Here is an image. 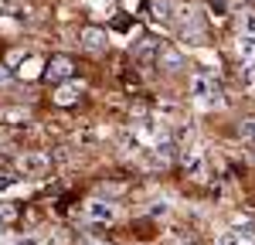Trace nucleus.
Listing matches in <instances>:
<instances>
[{
	"mask_svg": "<svg viewBox=\"0 0 255 245\" xmlns=\"http://www.w3.org/2000/svg\"><path fill=\"white\" fill-rule=\"evenodd\" d=\"M116 218V204L106 201V198H92V201L85 204V222L92 225H109Z\"/></svg>",
	"mask_w": 255,
	"mask_h": 245,
	"instance_id": "f03ea898",
	"label": "nucleus"
},
{
	"mask_svg": "<svg viewBox=\"0 0 255 245\" xmlns=\"http://www.w3.org/2000/svg\"><path fill=\"white\" fill-rule=\"evenodd\" d=\"M72 58H65V55H55V58L44 65V79L48 82H68L72 79Z\"/></svg>",
	"mask_w": 255,
	"mask_h": 245,
	"instance_id": "7ed1b4c3",
	"label": "nucleus"
},
{
	"mask_svg": "<svg viewBox=\"0 0 255 245\" xmlns=\"http://www.w3.org/2000/svg\"><path fill=\"white\" fill-rule=\"evenodd\" d=\"M82 245H113V242H102V239H92L89 235V239H82Z\"/></svg>",
	"mask_w": 255,
	"mask_h": 245,
	"instance_id": "412c9836",
	"label": "nucleus"
},
{
	"mask_svg": "<svg viewBox=\"0 0 255 245\" xmlns=\"http://www.w3.org/2000/svg\"><path fill=\"white\" fill-rule=\"evenodd\" d=\"M215 245H249V242H245V235H242V232H221Z\"/></svg>",
	"mask_w": 255,
	"mask_h": 245,
	"instance_id": "2eb2a0df",
	"label": "nucleus"
},
{
	"mask_svg": "<svg viewBox=\"0 0 255 245\" xmlns=\"http://www.w3.org/2000/svg\"><path fill=\"white\" fill-rule=\"evenodd\" d=\"M0 191H10V181H0Z\"/></svg>",
	"mask_w": 255,
	"mask_h": 245,
	"instance_id": "4be33fe9",
	"label": "nucleus"
},
{
	"mask_svg": "<svg viewBox=\"0 0 255 245\" xmlns=\"http://www.w3.org/2000/svg\"><path fill=\"white\" fill-rule=\"evenodd\" d=\"M10 245H41V242L31 239V235H20V239H10Z\"/></svg>",
	"mask_w": 255,
	"mask_h": 245,
	"instance_id": "aec40b11",
	"label": "nucleus"
},
{
	"mask_svg": "<svg viewBox=\"0 0 255 245\" xmlns=\"http://www.w3.org/2000/svg\"><path fill=\"white\" fill-rule=\"evenodd\" d=\"M106 41H109V38H106L99 27H82V34H79V44L85 48V51H102Z\"/></svg>",
	"mask_w": 255,
	"mask_h": 245,
	"instance_id": "39448f33",
	"label": "nucleus"
},
{
	"mask_svg": "<svg viewBox=\"0 0 255 245\" xmlns=\"http://www.w3.org/2000/svg\"><path fill=\"white\" fill-rule=\"evenodd\" d=\"M238 136H242L245 143H252V146H255V116H249V120L238 122Z\"/></svg>",
	"mask_w": 255,
	"mask_h": 245,
	"instance_id": "ddd939ff",
	"label": "nucleus"
},
{
	"mask_svg": "<svg viewBox=\"0 0 255 245\" xmlns=\"http://www.w3.org/2000/svg\"><path fill=\"white\" fill-rule=\"evenodd\" d=\"M119 143H123L126 153H139V150H143V136H139V133H123Z\"/></svg>",
	"mask_w": 255,
	"mask_h": 245,
	"instance_id": "9b49d317",
	"label": "nucleus"
},
{
	"mask_svg": "<svg viewBox=\"0 0 255 245\" xmlns=\"http://www.w3.org/2000/svg\"><path fill=\"white\" fill-rule=\"evenodd\" d=\"M27 55H31V51H24V48H14V51L7 55V68H17V65L27 58Z\"/></svg>",
	"mask_w": 255,
	"mask_h": 245,
	"instance_id": "f3484780",
	"label": "nucleus"
},
{
	"mask_svg": "<svg viewBox=\"0 0 255 245\" xmlns=\"http://www.w3.org/2000/svg\"><path fill=\"white\" fill-rule=\"evenodd\" d=\"M157 61L167 68V72H177V68L184 65V55H180L177 48H170V44H163V48H160V55H157Z\"/></svg>",
	"mask_w": 255,
	"mask_h": 245,
	"instance_id": "1a4fd4ad",
	"label": "nucleus"
},
{
	"mask_svg": "<svg viewBox=\"0 0 255 245\" xmlns=\"http://www.w3.org/2000/svg\"><path fill=\"white\" fill-rule=\"evenodd\" d=\"M160 48H163V41H157V38H143V41H136V58H139V61H157Z\"/></svg>",
	"mask_w": 255,
	"mask_h": 245,
	"instance_id": "6e6552de",
	"label": "nucleus"
},
{
	"mask_svg": "<svg viewBox=\"0 0 255 245\" xmlns=\"http://www.w3.org/2000/svg\"><path fill=\"white\" fill-rule=\"evenodd\" d=\"M242 82H245L249 89H255V61H245V68H242Z\"/></svg>",
	"mask_w": 255,
	"mask_h": 245,
	"instance_id": "a211bd4d",
	"label": "nucleus"
},
{
	"mask_svg": "<svg viewBox=\"0 0 255 245\" xmlns=\"http://www.w3.org/2000/svg\"><path fill=\"white\" fill-rule=\"evenodd\" d=\"M38 65H41L38 55H27V58H24V61L17 65V72L24 75V79H31V75H38Z\"/></svg>",
	"mask_w": 255,
	"mask_h": 245,
	"instance_id": "4468645a",
	"label": "nucleus"
},
{
	"mask_svg": "<svg viewBox=\"0 0 255 245\" xmlns=\"http://www.w3.org/2000/svg\"><path fill=\"white\" fill-rule=\"evenodd\" d=\"M14 218H17V208L14 204H0V228L14 225Z\"/></svg>",
	"mask_w": 255,
	"mask_h": 245,
	"instance_id": "dca6fc26",
	"label": "nucleus"
},
{
	"mask_svg": "<svg viewBox=\"0 0 255 245\" xmlns=\"http://www.w3.org/2000/svg\"><path fill=\"white\" fill-rule=\"evenodd\" d=\"M153 20L174 24V3H170V0H153Z\"/></svg>",
	"mask_w": 255,
	"mask_h": 245,
	"instance_id": "9d476101",
	"label": "nucleus"
},
{
	"mask_svg": "<svg viewBox=\"0 0 255 245\" xmlns=\"http://www.w3.org/2000/svg\"><path fill=\"white\" fill-rule=\"evenodd\" d=\"M191 99L201 106V109H215V106H221V85H218V79L211 75V72H197L194 79H191Z\"/></svg>",
	"mask_w": 255,
	"mask_h": 245,
	"instance_id": "f257e3e1",
	"label": "nucleus"
},
{
	"mask_svg": "<svg viewBox=\"0 0 255 245\" xmlns=\"http://www.w3.org/2000/svg\"><path fill=\"white\" fill-rule=\"evenodd\" d=\"M235 48H238V55H242L245 61H255V38H249V34H242Z\"/></svg>",
	"mask_w": 255,
	"mask_h": 245,
	"instance_id": "f8f14e48",
	"label": "nucleus"
},
{
	"mask_svg": "<svg viewBox=\"0 0 255 245\" xmlns=\"http://www.w3.org/2000/svg\"><path fill=\"white\" fill-rule=\"evenodd\" d=\"M242 34L255 38V14H242Z\"/></svg>",
	"mask_w": 255,
	"mask_h": 245,
	"instance_id": "6ab92c4d",
	"label": "nucleus"
},
{
	"mask_svg": "<svg viewBox=\"0 0 255 245\" xmlns=\"http://www.w3.org/2000/svg\"><path fill=\"white\" fill-rule=\"evenodd\" d=\"M79 96H82V82H65L58 92H55V102L58 106H75Z\"/></svg>",
	"mask_w": 255,
	"mask_h": 245,
	"instance_id": "0eeeda50",
	"label": "nucleus"
},
{
	"mask_svg": "<svg viewBox=\"0 0 255 245\" xmlns=\"http://www.w3.org/2000/svg\"><path fill=\"white\" fill-rule=\"evenodd\" d=\"M48 163L51 160H48L44 153H24V157L17 160V170L24 174V177H41V174L48 170Z\"/></svg>",
	"mask_w": 255,
	"mask_h": 245,
	"instance_id": "20e7f679",
	"label": "nucleus"
},
{
	"mask_svg": "<svg viewBox=\"0 0 255 245\" xmlns=\"http://www.w3.org/2000/svg\"><path fill=\"white\" fill-rule=\"evenodd\" d=\"M180 163L194 174V177H204V157L197 153L194 146H184V153H180Z\"/></svg>",
	"mask_w": 255,
	"mask_h": 245,
	"instance_id": "423d86ee",
	"label": "nucleus"
}]
</instances>
